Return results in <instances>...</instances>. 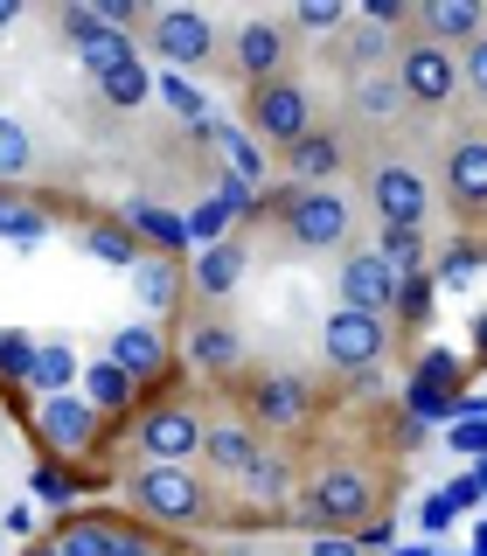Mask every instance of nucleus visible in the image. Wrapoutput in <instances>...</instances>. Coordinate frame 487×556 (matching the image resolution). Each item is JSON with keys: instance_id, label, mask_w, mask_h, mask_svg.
Instances as JSON below:
<instances>
[{"instance_id": "1", "label": "nucleus", "mask_w": 487, "mask_h": 556, "mask_svg": "<svg viewBox=\"0 0 487 556\" xmlns=\"http://www.w3.org/2000/svg\"><path fill=\"white\" fill-rule=\"evenodd\" d=\"M286 521H300L313 535H362V521H376V486H370V473H355V466H327V473L307 480L300 508Z\"/></svg>"}, {"instance_id": "2", "label": "nucleus", "mask_w": 487, "mask_h": 556, "mask_svg": "<svg viewBox=\"0 0 487 556\" xmlns=\"http://www.w3.org/2000/svg\"><path fill=\"white\" fill-rule=\"evenodd\" d=\"M278 216H286V237L300 243V251H341L348 230H355V208H348L341 188H278V195H265Z\"/></svg>"}, {"instance_id": "3", "label": "nucleus", "mask_w": 487, "mask_h": 556, "mask_svg": "<svg viewBox=\"0 0 487 556\" xmlns=\"http://www.w3.org/2000/svg\"><path fill=\"white\" fill-rule=\"evenodd\" d=\"M244 118H251L258 139H272V147H300L313 132V98L300 77H272V84H251V98H244Z\"/></svg>"}, {"instance_id": "4", "label": "nucleus", "mask_w": 487, "mask_h": 556, "mask_svg": "<svg viewBox=\"0 0 487 556\" xmlns=\"http://www.w3.org/2000/svg\"><path fill=\"white\" fill-rule=\"evenodd\" d=\"M133 501L153 521H174V529H202V521H209V486L188 473V466H139V473H133Z\"/></svg>"}, {"instance_id": "5", "label": "nucleus", "mask_w": 487, "mask_h": 556, "mask_svg": "<svg viewBox=\"0 0 487 556\" xmlns=\"http://www.w3.org/2000/svg\"><path fill=\"white\" fill-rule=\"evenodd\" d=\"M237 396H244V417H251L258 431H300L313 417V390L286 369H251L237 382Z\"/></svg>"}, {"instance_id": "6", "label": "nucleus", "mask_w": 487, "mask_h": 556, "mask_svg": "<svg viewBox=\"0 0 487 556\" xmlns=\"http://www.w3.org/2000/svg\"><path fill=\"white\" fill-rule=\"evenodd\" d=\"M383 348H390V320H376V313H355V306H335L321 327V355L327 369L341 376H370L383 362Z\"/></svg>"}, {"instance_id": "7", "label": "nucleus", "mask_w": 487, "mask_h": 556, "mask_svg": "<svg viewBox=\"0 0 487 556\" xmlns=\"http://www.w3.org/2000/svg\"><path fill=\"white\" fill-rule=\"evenodd\" d=\"M202 417L196 404H153V410H139V425H133V445L147 452V466H188V459H202Z\"/></svg>"}, {"instance_id": "8", "label": "nucleus", "mask_w": 487, "mask_h": 556, "mask_svg": "<svg viewBox=\"0 0 487 556\" xmlns=\"http://www.w3.org/2000/svg\"><path fill=\"white\" fill-rule=\"evenodd\" d=\"M397 84H404V98L417 112H439V104H452V91H460V63H452V49L425 42V35H404V42H397Z\"/></svg>"}, {"instance_id": "9", "label": "nucleus", "mask_w": 487, "mask_h": 556, "mask_svg": "<svg viewBox=\"0 0 487 556\" xmlns=\"http://www.w3.org/2000/svg\"><path fill=\"white\" fill-rule=\"evenodd\" d=\"M370 208L383 230H425V208H432V188L411 161H376L370 167Z\"/></svg>"}, {"instance_id": "10", "label": "nucleus", "mask_w": 487, "mask_h": 556, "mask_svg": "<svg viewBox=\"0 0 487 556\" xmlns=\"http://www.w3.org/2000/svg\"><path fill=\"white\" fill-rule=\"evenodd\" d=\"M147 49L153 56H167V70H196L216 56V28H209V14L196 8H161V14H147Z\"/></svg>"}, {"instance_id": "11", "label": "nucleus", "mask_w": 487, "mask_h": 556, "mask_svg": "<svg viewBox=\"0 0 487 556\" xmlns=\"http://www.w3.org/2000/svg\"><path fill=\"white\" fill-rule=\"evenodd\" d=\"M397 278L390 265H383V251H348L341 257V278H335V292H341V306H355V313H376V320H390V306H397Z\"/></svg>"}, {"instance_id": "12", "label": "nucleus", "mask_w": 487, "mask_h": 556, "mask_svg": "<svg viewBox=\"0 0 487 556\" xmlns=\"http://www.w3.org/2000/svg\"><path fill=\"white\" fill-rule=\"evenodd\" d=\"M327 63H335L348 84H362V77L397 70V42H390V28H376V22H348L335 35V49H327Z\"/></svg>"}, {"instance_id": "13", "label": "nucleus", "mask_w": 487, "mask_h": 556, "mask_svg": "<svg viewBox=\"0 0 487 556\" xmlns=\"http://www.w3.org/2000/svg\"><path fill=\"white\" fill-rule=\"evenodd\" d=\"M439 181H446V202L466 208V216H480L487 208V139H452L446 161H439Z\"/></svg>"}, {"instance_id": "14", "label": "nucleus", "mask_w": 487, "mask_h": 556, "mask_svg": "<svg viewBox=\"0 0 487 556\" xmlns=\"http://www.w3.org/2000/svg\"><path fill=\"white\" fill-rule=\"evenodd\" d=\"M411 28L425 35V42H439V49H466V42L487 35V8L480 0H425Z\"/></svg>"}, {"instance_id": "15", "label": "nucleus", "mask_w": 487, "mask_h": 556, "mask_svg": "<svg viewBox=\"0 0 487 556\" xmlns=\"http://www.w3.org/2000/svg\"><path fill=\"white\" fill-rule=\"evenodd\" d=\"M35 425H42V445H57V452H84L98 439V410H91V396H42V410H35Z\"/></svg>"}, {"instance_id": "16", "label": "nucleus", "mask_w": 487, "mask_h": 556, "mask_svg": "<svg viewBox=\"0 0 487 556\" xmlns=\"http://www.w3.org/2000/svg\"><path fill=\"white\" fill-rule=\"evenodd\" d=\"M63 35L77 42V56H84V70H91V77H104V70H118V63L133 56V42L104 28L98 8H63Z\"/></svg>"}, {"instance_id": "17", "label": "nucleus", "mask_w": 487, "mask_h": 556, "mask_svg": "<svg viewBox=\"0 0 487 556\" xmlns=\"http://www.w3.org/2000/svg\"><path fill=\"white\" fill-rule=\"evenodd\" d=\"M230 56H237V70H244L251 84H272V77H286V28L258 14V22H244V28H237Z\"/></svg>"}, {"instance_id": "18", "label": "nucleus", "mask_w": 487, "mask_h": 556, "mask_svg": "<svg viewBox=\"0 0 487 556\" xmlns=\"http://www.w3.org/2000/svg\"><path fill=\"white\" fill-rule=\"evenodd\" d=\"M258 452H265V445H258L251 425H209V431H202V466H209L216 480H230V486L251 473Z\"/></svg>"}, {"instance_id": "19", "label": "nucleus", "mask_w": 487, "mask_h": 556, "mask_svg": "<svg viewBox=\"0 0 487 556\" xmlns=\"http://www.w3.org/2000/svg\"><path fill=\"white\" fill-rule=\"evenodd\" d=\"M341 161H348L341 132H321V126H313L300 147L286 153V174H292V188H327V181L341 174Z\"/></svg>"}, {"instance_id": "20", "label": "nucleus", "mask_w": 487, "mask_h": 556, "mask_svg": "<svg viewBox=\"0 0 487 556\" xmlns=\"http://www.w3.org/2000/svg\"><path fill=\"white\" fill-rule=\"evenodd\" d=\"M104 362H118V369H126L133 382H153V376L167 369V341L153 334L147 320H139V327H118L112 348H104Z\"/></svg>"}, {"instance_id": "21", "label": "nucleus", "mask_w": 487, "mask_h": 556, "mask_svg": "<svg viewBox=\"0 0 487 556\" xmlns=\"http://www.w3.org/2000/svg\"><path fill=\"white\" fill-rule=\"evenodd\" d=\"M188 355H196V369H202V376H230L237 362H244V341H237V327H230V320L202 313L196 334H188Z\"/></svg>"}, {"instance_id": "22", "label": "nucleus", "mask_w": 487, "mask_h": 556, "mask_svg": "<svg viewBox=\"0 0 487 556\" xmlns=\"http://www.w3.org/2000/svg\"><path fill=\"white\" fill-rule=\"evenodd\" d=\"M126 223H133V237L147 243L153 257H174L188 243V216H174V208H153V202H133L126 208Z\"/></svg>"}, {"instance_id": "23", "label": "nucleus", "mask_w": 487, "mask_h": 556, "mask_svg": "<svg viewBox=\"0 0 487 556\" xmlns=\"http://www.w3.org/2000/svg\"><path fill=\"white\" fill-rule=\"evenodd\" d=\"M237 486H244V501H258V508H286V494H292V466H286V452L265 445V452L251 459V473H244Z\"/></svg>"}, {"instance_id": "24", "label": "nucleus", "mask_w": 487, "mask_h": 556, "mask_svg": "<svg viewBox=\"0 0 487 556\" xmlns=\"http://www.w3.org/2000/svg\"><path fill=\"white\" fill-rule=\"evenodd\" d=\"M237 278H244V243H237V237L209 243V251H202V265H196V292H202V300H230V292H237Z\"/></svg>"}, {"instance_id": "25", "label": "nucleus", "mask_w": 487, "mask_h": 556, "mask_svg": "<svg viewBox=\"0 0 487 556\" xmlns=\"http://www.w3.org/2000/svg\"><path fill=\"white\" fill-rule=\"evenodd\" d=\"M98 91H104V104H118V112H139V104H147V98H153V77H147V56H139V49H133V56H126V63H118V70H104V77H98Z\"/></svg>"}, {"instance_id": "26", "label": "nucleus", "mask_w": 487, "mask_h": 556, "mask_svg": "<svg viewBox=\"0 0 487 556\" xmlns=\"http://www.w3.org/2000/svg\"><path fill=\"white\" fill-rule=\"evenodd\" d=\"M133 292H139L147 313H174V300H182V271H174V257H139Z\"/></svg>"}, {"instance_id": "27", "label": "nucleus", "mask_w": 487, "mask_h": 556, "mask_svg": "<svg viewBox=\"0 0 487 556\" xmlns=\"http://www.w3.org/2000/svg\"><path fill=\"white\" fill-rule=\"evenodd\" d=\"M84 396H91L98 417H118L133 404V376L118 369V362H98V369H84Z\"/></svg>"}, {"instance_id": "28", "label": "nucleus", "mask_w": 487, "mask_h": 556, "mask_svg": "<svg viewBox=\"0 0 487 556\" xmlns=\"http://www.w3.org/2000/svg\"><path fill=\"white\" fill-rule=\"evenodd\" d=\"M153 98H161V104H167L174 118H182L188 132H202V126H209V104H202V91H196V84L182 77V70H167V77H153Z\"/></svg>"}, {"instance_id": "29", "label": "nucleus", "mask_w": 487, "mask_h": 556, "mask_svg": "<svg viewBox=\"0 0 487 556\" xmlns=\"http://www.w3.org/2000/svg\"><path fill=\"white\" fill-rule=\"evenodd\" d=\"M35 390L42 396H70V382H77V355H70V341H42L35 348Z\"/></svg>"}, {"instance_id": "30", "label": "nucleus", "mask_w": 487, "mask_h": 556, "mask_svg": "<svg viewBox=\"0 0 487 556\" xmlns=\"http://www.w3.org/2000/svg\"><path fill=\"white\" fill-rule=\"evenodd\" d=\"M348 91H355V112L370 118V126L397 118V104H404V84H397V70H383V77H362V84H348Z\"/></svg>"}, {"instance_id": "31", "label": "nucleus", "mask_w": 487, "mask_h": 556, "mask_svg": "<svg viewBox=\"0 0 487 556\" xmlns=\"http://www.w3.org/2000/svg\"><path fill=\"white\" fill-rule=\"evenodd\" d=\"M84 251L91 257H104V265H139V237H133V223H91V230H84Z\"/></svg>"}, {"instance_id": "32", "label": "nucleus", "mask_w": 487, "mask_h": 556, "mask_svg": "<svg viewBox=\"0 0 487 556\" xmlns=\"http://www.w3.org/2000/svg\"><path fill=\"white\" fill-rule=\"evenodd\" d=\"M63 556H118V521H63Z\"/></svg>"}, {"instance_id": "33", "label": "nucleus", "mask_w": 487, "mask_h": 556, "mask_svg": "<svg viewBox=\"0 0 487 556\" xmlns=\"http://www.w3.org/2000/svg\"><path fill=\"white\" fill-rule=\"evenodd\" d=\"M35 167V139L14 112H0V181H22V174Z\"/></svg>"}, {"instance_id": "34", "label": "nucleus", "mask_w": 487, "mask_h": 556, "mask_svg": "<svg viewBox=\"0 0 487 556\" xmlns=\"http://www.w3.org/2000/svg\"><path fill=\"white\" fill-rule=\"evenodd\" d=\"M376 251H383V265H390L397 278H411L417 257H425V237H417V230H383V223H376Z\"/></svg>"}, {"instance_id": "35", "label": "nucleus", "mask_w": 487, "mask_h": 556, "mask_svg": "<svg viewBox=\"0 0 487 556\" xmlns=\"http://www.w3.org/2000/svg\"><path fill=\"white\" fill-rule=\"evenodd\" d=\"M474 494H480V480H446L439 494L425 501V529H446V521L460 515V508H466V501H474Z\"/></svg>"}, {"instance_id": "36", "label": "nucleus", "mask_w": 487, "mask_h": 556, "mask_svg": "<svg viewBox=\"0 0 487 556\" xmlns=\"http://www.w3.org/2000/svg\"><path fill=\"white\" fill-rule=\"evenodd\" d=\"M35 348H42V341H28L22 327H8V334H0V376H8V382H28L35 376Z\"/></svg>"}, {"instance_id": "37", "label": "nucleus", "mask_w": 487, "mask_h": 556, "mask_svg": "<svg viewBox=\"0 0 487 556\" xmlns=\"http://www.w3.org/2000/svg\"><path fill=\"white\" fill-rule=\"evenodd\" d=\"M292 22L313 28V35H341L348 28V8H341V0H300V8H292Z\"/></svg>"}, {"instance_id": "38", "label": "nucleus", "mask_w": 487, "mask_h": 556, "mask_svg": "<svg viewBox=\"0 0 487 556\" xmlns=\"http://www.w3.org/2000/svg\"><path fill=\"white\" fill-rule=\"evenodd\" d=\"M480 265H487V243L460 237V243H452V251L439 257V278H452V286H460V278H466V271H480Z\"/></svg>"}, {"instance_id": "39", "label": "nucleus", "mask_w": 487, "mask_h": 556, "mask_svg": "<svg viewBox=\"0 0 487 556\" xmlns=\"http://www.w3.org/2000/svg\"><path fill=\"white\" fill-rule=\"evenodd\" d=\"M230 208H223V202H202L196 208V216H188V237H202V243H223V230H230Z\"/></svg>"}, {"instance_id": "40", "label": "nucleus", "mask_w": 487, "mask_h": 556, "mask_svg": "<svg viewBox=\"0 0 487 556\" xmlns=\"http://www.w3.org/2000/svg\"><path fill=\"white\" fill-rule=\"evenodd\" d=\"M460 77L474 84V98L487 104V35H480V42H466V49H460Z\"/></svg>"}, {"instance_id": "41", "label": "nucleus", "mask_w": 487, "mask_h": 556, "mask_svg": "<svg viewBox=\"0 0 487 556\" xmlns=\"http://www.w3.org/2000/svg\"><path fill=\"white\" fill-rule=\"evenodd\" d=\"M35 494H42L49 508H63V501L77 494V480H70V473H57V466H42V473H35Z\"/></svg>"}, {"instance_id": "42", "label": "nucleus", "mask_w": 487, "mask_h": 556, "mask_svg": "<svg viewBox=\"0 0 487 556\" xmlns=\"http://www.w3.org/2000/svg\"><path fill=\"white\" fill-rule=\"evenodd\" d=\"M362 22H376V28H404V22H417V14L404 8V0H370V14Z\"/></svg>"}, {"instance_id": "43", "label": "nucleus", "mask_w": 487, "mask_h": 556, "mask_svg": "<svg viewBox=\"0 0 487 556\" xmlns=\"http://www.w3.org/2000/svg\"><path fill=\"white\" fill-rule=\"evenodd\" d=\"M397 313H404V320H425V278H404V286H397Z\"/></svg>"}, {"instance_id": "44", "label": "nucleus", "mask_w": 487, "mask_h": 556, "mask_svg": "<svg viewBox=\"0 0 487 556\" xmlns=\"http://www.w3.org/2000/svg\"><path fill=\"white\" fill-rule=\"evenodd\" d=\"M8 237H22V243H42L49 237V223L35 216V208H14V223H8Z\"/></svg>"}, {"instance_id": "45", "label": "nucleus", "mask_w": 487, "mask_h": 556, "mask_svg": "<svg viewBox=\"0 0 487 556\" xmlns=\"http://www.w3.org/2000/svg\"><path fill=\"white\" fill-rule=\"evenodd\" d=\"M307 556H370V549H362L355 535H313V549H307Z\"/></svg>"}, {"instance_id": "46", "label": "nucleus", "mask_w": 487, "mask_h": 556, "mask_svg": "<svg viewBox=\"0 0 487 556\" xmlns=\"http://www.w3.org/2000/svg\"><path fill=\"white\" fill-rule=\"evenodd\" d=\"M452 445H460V452H487V417H474V425H452Z\"/></svg>"}, {"instance_id": "47", "label": "nucleus", "mask_w": 487, "mask_h": 556, "mask_svg": "<svg viewBox=\"0 0 487 556\" xmlns=\"http://www.w3.org/2000/svg\"><path fill=\"white\" fill-rule=\"evenodd\" d=\"M355 543H362V549H390V521H383V515H376V521H362Z\"/></svg>"}, {"instance_id": "48", "label": "nucleus", "mask_w": 487, "mask_h": 556, "mask_svg": "<svg viewBox=\"0 0 487 556\" xmlns=\"http://www.w3.org/2000/svg\"><path fill=\"white\" fill-rule=\"evenodd\" d=\"M22 22V0H0V28H14Z\"/></svg>"}, {"instance_id": "49", "label": "nucleus", "mask_w": 487, "mask_h": 556, "mask_svg": "<svg viewBox=\"0 0 487 556\" xmlns=\"http://www.w3.org/2000/svg\"><path fill=\"white\" fill-rule=\"evenodd\" d=\"M474 348H480V355H487V313H480V320H474Z\"/></svg>"}, {"instance_id": "50", "label": "nucleus", "mask_w": 487, "mask_h": 556, "mask_svg": "<svg viewBox=\"0 0 487 556\" xmlns=\"http://www.w3.org/2000/svg\"><path fill=\"white\" fill-rule=\"evenodd\" d=\"M8 223H14V208H8V195H0V237H8Z\"/></svg>"}, {"instance_id": "51", "label": "nucleus", "mask_w": 487, "mask_h": 556, "mask_svg": "<svg viewBox=\"0 0 487 556\" xmlns=\"http://www.w3.org/2000/svg\"><path fill=\"white\" fill-rule=\"evenodd\" d=\"M28 556H63V549H57V543H35V549H28Z\"/></svg>"}, {"instance_id": "52", "label": "nucleus", "mask_w": 487, "mask_h": 556, "mask_svg": "<svg viewBox=\"0 0 487 556\" xmlns=\"http://www.w3.org/2000/svg\"><path fill=\"white\" fill-rule=\"evenodd\" d=\"M474 480H480V494H487V466H480V473H474Z\"/></svg>"}, {"instance_id": "53", "label": "nucleus", "mask_w": 487, "mask_h": 556, "mask_svg": "<svg viewBox=\"0 0 487 556\" xmlns=\"http://www.w3.org/2000/svg\"><path fill=\"white\" fill-rule=\"evenodd\" d=\"M480 278H487V265H480Z\"/></svg>"}]
</instances>
